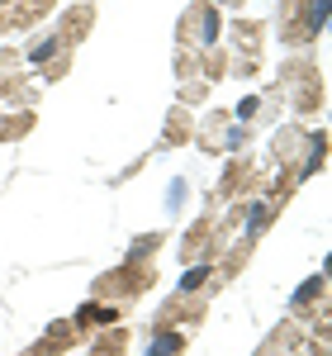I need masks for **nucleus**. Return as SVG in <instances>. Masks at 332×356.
<instances>
[{
  "instance_id": "1",
  "label": "nucleus",
  "mask_w": 332,
  "mask_h": 356,
  "mask_svg": "<svg viewBox=\"0 0 332 356\" xmlns=\"http://www.w3.org/2000/svg\"><path fill=\"white\" fill-rule=\"evenodd\" d=\"M176 352H181V332L176 328H162L152 337V347H147V356H176Z\"/></svg>"
},
{
  "instance_id": "2",
  "label": "nucleus",
  "mask_w": 332,
  "mask_h": 356,
  "mask_svg": "<svg viewBox=\"0 0 332 356\" xmlns=\"http://www.w3.org/2000/svg\"><path fill=\"white\" fill-rule=\"evenodd\" d=\"M204 275H209V266H194V271H185V275H181V295H185V290H194Z\"/></svg>"
},
{
  "instance_id": "3",
  "label": "nucleus",
  "mask_w": 332,
  "mask_h": 356,
  "mask_svg": "<svg viewBox=\"0 0 332 356\" xmlns=\"http://www.w3.org/2000/svg\"><path fill=\"white\" fill-rule=\"evenodd\" d=\"M266 219H271V209H266V204H251V233H256V228H266Z\"/></svg>"
},
{
  "instance_id": "4",
  "label": "nucleus",
  "mask_w": 332,
  "mask_h": 356,
  "mask_svg": "<svg viewBox=\"0 0 332 356\" xmlns=\"http://www.w3.org/2000/svg\"><path fill=\"white\" fill-rule=\"evenodd\" d=\"M81 323H110V309H81Z\"/></svg>"
},
{
  "instance_id": "5",
  "label": "nucleus",
  "mask_w": 332,
  "mask_h": 356,
  "mask_svg": "<svg viewBox=\"0 0 332 356\" xmlns=\"http://www.w3.org/2000/svg\"><path fill=\"white\" fill-rule=\"evenodd\" d=\"M53 38H48V43H38V48H33V53H28V62H48V57H53Z\"/></svg>"
},
{
  "instance_id": "6",
  "label": "nucleus",
  "mask_w": 332,
  "mask_h": 356,
  "mask_svg": "<svg viewBox=\"0 0 332 356\" xmlns=\"http://www.w3.org/2000/svg\"><path fill=\"white\" fill-rule=\"evenodd\" d=\"M323 19H328V0H313V29H323Z\"/></svg>"
}]
</instances>
